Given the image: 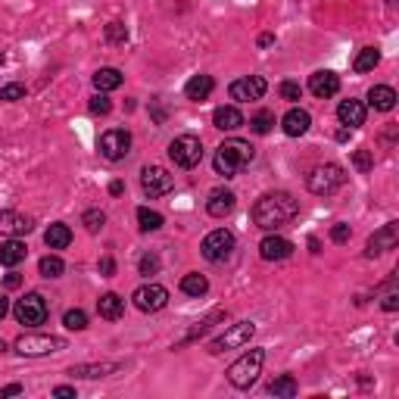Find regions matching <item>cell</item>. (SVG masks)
Wrapping results in <instances>:
<instances>
[{
  "mask_svg": "<svg viewBox=\"0 0 399 399\" xmlns=\"http://www.w3.org/2000/svg\"><path fill=\"white\" fill-rule=\"evenodd\" d=\"M253 159H256V147H253L250 141L231 137V141H225L222 147L216 150V159H212V166H216V172L222 178H234L237 172L244 169V166H250Z\"/></svg>",
  "mask_w": 399,
  "mask_h": 399,
  "instance_id": "7a4b0ae2",
  "label": "cell"
},
{
  "mask_svg": "<svg viewBox=\"0 0 399 399\" xmlns=\"http://www.w3.org/2000/svg\"><path fill=\"white\" fill-rule=\"evenodd\" d=\"M277 94L284 97V100H290V103H297L299 97H303V88H299L297 82H281L277 84Z\"/></svg>",
  "mask_w": 399,
  "mask_h": 399,
  "instance_id": "60d3db41",
  "label": "cell"
},
{
  "mask_svg": "<svg viewBox=\"0 0 399 399\" xmlns=\"http://www.w3.org/2000/svg\"><path fill=\"white\" fill-rule=\"evenodd\" d=\"M212 125H216L218 131H237V128H244V113L237 106H218L216 113H212Z\"/></svg>",
  "mask_w": 399,
  "mask_h": 399,
  "instance_id": "44dd1931",
  "label": "cell"
},
{
  "mask_svg": "<svg viewBox=\"0 0 399 399\" xmlns=\"http://www.w3.org/2000/svg\"><path fill=\"white\" fill-rule=\"evenodd\" d=\"M13 315H16V321L25 328L44 325V321H47V299H44L41 293H25V297L13 306Z\"/></svg>",
  "mask_w": 399,
  "mask_h": 399,
  "instance_id": "8992f818",
  "label": "cell"
},
{
  "mask_svg": "<svg viewBox=\"0 0 399 399\" xmlns=\"http://www.w3.org/2000/svg\"><path fill=\"white\" fill-rule=\"evenodd\" d=\"M141 187H144V194H147L150 200H156V196L172 194L175 181H172V175L163 169V166H144V172H141Z\"/></svg>",
  "mask_w": 399,
  "mask_h": 399,
  "instance_id": "30bf717a",
  "label": "cell"
},
{
  "mask_svg": "<svg viewBox=\"0 0 399 399\" xmlns=\"http://www.w3.org/2000/svg\"><path fill=\"white\" fill-rule=\"evenodd\" d=\"M62 325H66L69 331H84V328H88V315H84L82 309H69L66 315H62Z\"/></svg>",
  "mask_w": 399,
  "mask_h": 399,
  "instance_id": "e575fe53",
  "label": "cell"
},
{
  "mask_svg": "<svg viewBox=\"0 0 399 399\" xmlns=\"http://www.w3.org/2000/svg\"><path fill=\"white\" fill-rule=\"evenodd\" d=\"M32 231V218L22 216V212L16 209H3L0 212V234H7V237H22Z\"/></svg>",
  "mask_w": 399,
  "mask_h": 399,
  "instance_id": "e0dca14e",
  "label": "cell"
},
{
  "mask_svg": "<svg viewBox=\"0 0 399 399\" xmlns=\"http://www.w3.org/2000/svg\"><path fill=\"white\" fill-rule=\"evenodd\" d=\"M253 334H256V325H253V321H237V325H231L222 337L212 340L209 352H212V356H218V352H225V350H237V346L250 343Z\"/></svg>",
  "mask_w": 399,
  "mask_h": 399,
  "instance_id": "9c48e42d",
  "label": "cell"
},
{
  "mask_svg": "<svg viewBox=\"0 0 399 399\" xmlns=\"http://www.w3.org/2000/svg\"><path fill=\"white\" fill-rule=\"evenodd\" d=\"M269 393L271 396H284V399H293L299 393V387H297V380L290 378V374H281V378H275L269 384Z\"/></svg>",
  "mask_w": 399,
  "mask_h": 399,
  "instance_id": "f546056e",
  "label": "cell"
},
{
  "mask_svg": "<svg viewBox=\"0 0 399 399\" xmlns=\"http://www.w3.org/2000/svg\"><path fill=\"white\" fill-rule=\"evenodd\" d=\"M265 91H269V82H265L262 75H247V78L231 82L228 94H231V100H237V103H250V100H262Z\"/></svg>",
  "mask_w": 399,
  "mask_h": 399,
  "instance_id": "8fae6325",
  "label": "cell"
},
{
  "mask_svg": "<svg viewBox=\"0 0 399 399\" xmlns=\"http://www.w3.org/2000/svg\"><path fill=\"white\" fill-rule=\"evenodd\" d=\"M22 393V384H7V387H0V399L3 396H19Z\"/></svg>",
  "mask_w": 399,
  "mask_h": 399,
  "instance_id": "7dc6e473",
  "label": "cell"
},
{
  "mask_svg": "<svg viewBox=\"0 0 399 399\" xmlns=\"http://www.w3.org/2000/svg\"><path fill=\"white\" fill-rule=\"evenodd\" d=\"M54 396H60V399L75 396V387H56V390H54Z\"/></svg>",
  "mask_w": 399,
  "mask_h": 399,
  "instance_id": "681fc988",
  "label": "cell"
},
{
  "mask_svg": "<svg viewBox=\"0 0 399 399\" xmlns=\"http://www.w3.org/2000/svg\"><path fill=\"white\" fill-rule=\"evenodd\" d=\"M109 109H113V103H109L106 94L91 97V113H94V115H109Z\"/></svg>",
  "mask_w": 399,
  "mask_h": 399,
  "instance_id": "7bdbcfd3",
  "label": "cell"
},
{
  "mask_svg": "<svg viewBox=\"0 0 399 399\" xmlns=\"http://www.w3.org/2000/svg\"><path fill=\"white\" fill-rule=\"evenodd\" d=\"M113 372H119V365L115 362H103V365H75L69 374L72 378H106Z\"/></svg>",
  "mask_w": 399,
  "mask_h": 399,
  "instance_id": "f1b7e54d",
  "label": "cell"
},
{
  "mask_svg": "<svg viewBox=\"0 0 399 399\" xmlns=\"http://www.w3.org/2000/svg\"><path fill=\"white\" fill-rule=\"evenodd\" d=\"M128 150H131V135L125 128H113L100 137V153H103V159H109V163L125 159Z\"/></svg>",
  "mask_w": 399,
  "mask_h": 399,
  "instance_id": "4fadbf2b",
  "label": "cell"
},
{
  "mask_svg": "<svg viewBox=\"0 0 399 399\" xmlns=\"http://www.w3.org/2000/svg\"><path fill=\"white\" fill-rule=\"evenodd\" d=\"M119 84H122V72H119V69L106 66V69H97V72H94V88L100 91V94H106V91H115Z\"/></svg>",
  "mask_w": 399,
  "mask_h": 399,
  "instance_id": "4316f807",
  "label": "cell"
},
{
  "mask_svg": "<svg viewBox=\"0 0 399 399\" xmlns=\"http://www.w3.org/2000/svg\"><path fill=\"white\" fill-rule=\"evenodd\" d=\"M100 271L109 277V275H113V271H115V262H113V259H109V256H103V259H100Z\"/></svg>",
  "mask_w": 399,
  "mask_h": 399,
  "instance_id": "c3c4849f",
  "label": "cell"
},
{
  "mask_svg": "<svg viewBox=\"0 0 399 399\" xmlns=\"http://www.w3.org/2000/svg\"><path fill=\"white\" fill-rule=\"evenodd\" d=\"M38 271H41V277H60L62 271H66V265H62L60 256H44L41 262H38Z\"/></svg>",
  "mask_w": 399,
  "mask_h": 399,
  "instance_id": "d6a6232c",
  "label": "cell"
},
{
  "mask_svg": "<svg viewBox=\"0 0 399 399\" xmlns=\"http://www.w3.org/2000/svg\"><path fill=\"white\" fill-rule=\"evenodd\" d=\"M309 91L318 100H328V97H334L340 91V78L334 72H328V69H321V72L309 75Z\"/></svg>",
  "mask_w": 399,
  "mask_h": 399,
  "instance_id": "2e32d148",
  "label": "cell"
},
{
  "mask_svg": "<svg viewBox=\"0 0 399 399\" xmlns=\"http://www.w3.org/2000/svg\"><path fill=\"white\" fill-rule=\"evenodd\" d=\"M125 309V299L119 297V293H103L100 299H97V312H100V318H106V321H115V318L122 315Z\"/></svg>",
  "mask_w": 399,
  "mask_h": 399,
  "instance_id": "484cf974",
  "label": "cell"
},
{
  "mask_svg": "<svg viewBox=\"0 0 399 399\" xmlns=\"http://www.w3.org/2000/svg\"><path fill=\"white\" fill-rule=\"evenodd\" d=\"M0 66H3V54H0Z\"/></svg>",
  "mask_w": 399,
  "mask_h": 399,
  "instance_id": "11a10c76",
  "label": "cell"
},
{
  "mask_svg": "<svg viewBox=\"0 0 399 399\" xmlns=\"http://www.w3.org/2000/svg\"><path fill=\"white\" fill-rule=\"evenodd\" d=\"M212 88H216V82H212V75H194L187 84H184V97L187 100H206V97L212 94Z\"/></svg>",
  "mask_w": 399,
  "mask_h": 399,
  "instance_id": "cb8c5ba5",
  "label": "cell"
},
{
  "mask_svg": "<svg viewBox=\"0 0 399 399\" xmlns=\"http://www.w3.org/2000/svg\"><path fill=\"white\" fill-rule=\"evenodd\" d=\"M309 250H312V253H321V244H318V237H309Z\"/></svg>",
  "mask_w": 399,
  "mask_h": 399,
  "instance_id": "db71d44e",
  "label": "cell"
},
{
  "mask_svg": "<svg viewBox=\"0 0 399 399\" xmlns=\"http://www.w3.org/2000/svg\"><path fill=\"white\" fill-rule=\"evenodd\" d=\"M200 253H203L206 262H225L231 259L234 253V234L228 228H216L203 237V244H200Z\"/></svg>",
  "mask_w": 399,
  "mask_h": 399,
  "instance_id": "ba28073f",
  "label": "cell"
},
{
  "mask_svg": "<svg viewBox=\"0 0 399 399\" xmlns=\"http://www.w3.org/2000/svg\"><path fill=\"white\" fill-rule=\"evenodd\" d=\"M3 284H7V290H16V287L22 284V275H16V271H10V275L3 277Z\"/></svg>",
  "mask_w": 399,
  "mask_h": 399,
  "instance_id": "bcb514c9",
  "label": "cell"
},
{
  "mask_svg": "<svg viewBox=\"0 0 399 399\" xmlns=\"http://www.w3.org/2000/svg\"><path fill=\"white\" fill-rule=\"evenodd\" d=\"M380 306H384L387 312H396V309H399V293L393 290V287H387V293H384V303H380Z\"/></svg>",
  "mask_w": 399,
  "mask_h": 399,
  "instance_id": "f6af8a7d",
  "label": "cell"
},
{
  "mask_svg": "<svg viewBox=\"0 0 399 399\" xmlns=\"http://www.w3.org/2000/svg\"><path fill=\"white\" fill-rule=\"evenodd\" d=\"M262 362H265V352L262 350L244 352V356H240L234 365L228 368L231 387H237V390H250V387L259 380V374H262Z\"/></svg>",
  "mask_w": 399,
  "mask_h": 399,
  "instance_id": "3957f363",
  "label": "cell"
},
{
  "mask_svg": "<svg viewBox=\"0 0 399 399\" xmlns=\"http://www.w3.org/2000/svg\"><path fill=\"white\" fill-rule=\"evenodd\" d=\"M82 222H84V228H88L91 234H97V231H100L103 225H106V216H103L100 209H88V212L82 216Z\"/></svg>",
  "mask_w": 399,
  "mask_h": 399,
  "instance_id": "8d00e7d4",
  "label": "cell"
},
{
  "mask_svg": "<svg viewBox=\"0 0 399 399\" xmlns=\"http://www.w3.org/2000/svg\"><path fill=\"white\" fill-rule=\"evenodd\" d=\"M7 312H10V299H7V297H0V321L7 318Z\"/></svg>",
  "mask_w": 399,
  "mask_h": 399,
  "instance_id": "816d5d0a",
  "label": "cell"
},
{
  "mask_svg": "<svg viewBox=\"0 0 399 399\" xmlns=\"http://www.w3.org/2000/svg\"><path fill=\"white\" fill-rule=\"evenodd\" d=\"M368 106L378 109V113H390V109L396 106V91L387 88V84H374V88L368 91Z\"/></svg>",
  "mask_w": 399,
  "mask_h": 399,
  "instance_id": "603a6c76",
  "label": "cell"
},
{
  "mask_svg": "<svg viewBox=\"0 0 399 399\" xmlns=\"http://www.w3.org/2000/svg\"><path fill=\"white\" fill-rule=\"evenodd\" d=\"M352 166H356L358 172H372L374 169V156L368 153V150H356V153H352Z\"/></svg>",
  "mask_w": 399,
  "mask_h": 399,
  "instance_id": "ab89813d",
  "label": "cell"
},
{
  "mask_svg": "<svg viewBox=\"0 0 399 399\" xmlns=\"http://www.w3.org/2000/svg\"><path fill=\"white\" fill-rule=\"evenodd\" d=\"M337 119L346 125V128H358V125H365V103H362V100H343L337 106Z\"/></svg>",
  "mask_w": 399,
  "mask_h": 399,
  "instance_id": "7402d4cb",
  "label": "cell"
},
{
  "mask_svg": "<svg viewBox=\"0 0 399 399\" xmlns=\"http://www.w3.org/2000/svg\"><path fill=\"white\" fill-rule=\"evenodd\" d=\"M122 190H125V184H122V181H113V184H109V194H113V196H119Z\"/></svg>",
  "mask_w": 399,
  "mask_h": 399,
  "instance_id": "f5cc1de1",
  "label": "cell"
},
{
  "mask_svg": "<svg viewBox=\"0 0 399 399\" xmlns=\"http://www.w3.org/2000/svg\"><path fill=\"white\" fill-rule=\"evenodd\" d=\"M13 350L19 352V356H47V352H60L66 350V340L62 337H47V334H22L19 340L13 343Z\"/></svg>",
  "mask_w": 399,
  "mask_h": 399,
  "instance_id": "52a82bcc",
  "label": "cell"
},
{
  "mask_svg": "<svg viewBox=\"0 0 399 399\" xmlns=\"http://www.w3.org/2000/svg\"><path fill=\"white\" fill-rule=\"evenodd\" d=\"M234 203H237V196L231 194L228 187H216L209 194V200H206V212H209L212 218H225V216H231Z\"/></svg>",
  "mask_w": 399,
  "mask_h": 399,
  "instance_id": "ac0fdd59",
  "label": "cell"
},
{
  "mask_svg": "<svg viewBox=\"0 0 399 399\" xmlns=\"http://www.w3.org/2000/svg\"><path fill=\"white\" fill-rule=\"evenodd\" d=\"M350 234H352L350 225H334V228H331V240H334V244H346V240H350Z\"/></svg>",
  "mask_w": 399,
  "mask_h": 399,
  "instance_id": "ee69618b",
  "label": "cell"
},
{
  "mask_svg": "<svg viewBox=\"0 0 399 399\" xmlns=\"http://www.w3.org/2000/svg\"><path fill=\"white\" fill-rule=\"evenodd\" d=\"M131 303L141 312H159L169 306V290H166L163 284H144L131 293Z\"/></svg>",
  "mask_w": 399,
  "mask_h": 399,
  "instance_id": "7c38bea8",
  "label": "cell"
},
{
  "mask_svg": "<svg viewBox=\"0 0 399 399\" xmlns=\"http://www.w3.org/2000/svg\"><path fill=\"white\" fill-rule=\"evenodd\" d=\"M137 269H141V275H156V271H159V256H156V253H144L141 256V262H137Z\"/></svg>",
  "mask_w": 399,
  "mask_h": 399,
  "instance_id": "b9f144b4",
  "label": "cell"
},
{
  "mask_svg": "<svg viewBox=\"0 0 399 399\" xmlns=\"http://www.w3.org/2000/svg\"><path fill=\"white\" fill-rule=\"evenodd\" d=\"M297 212H299V203L293 200V194L275 190V194H265L256 200V206H253V222L262 231H277V228H284L287 222H293Z\"/></svg>",
  "mask_w": 399,
  "mask_h": 399,
  "instance_id": "6da1fadb",
  "label": "cell"
},
{
  "mask_svg": "<svg viewBox=\"0 0 399 399\" xmlns=\"http://www.w3.org/2000/svg\"><path fill=\"white\" fill-rule=\"evenodd\" d=\"M271 125H275V113H269V109H259V113L250 119V128L256 131V135H269Z\"/></svg>",
  "mask_w": 399,
  "mask_h": 399,
  "instance_id": "836d02e7",
  "label": "cell"
},
{
  "mask_svg": "<svg viewBox=\"0 0 399 399\" xmlns=\"http://www.w3.org/2000/svg\"><path fill=\"white\" fill-rule=\"evenodd\" d=\"M343 181H346V172L340 169L337 163H325V166H315V169L309 172L306 187H309L312 194H318V196H328V194H334L337 187H343Z\"/></svg>",
  "mask_w": 399,
  "mask_h": 399,
  "instance_id": "277c9868",
  "label": "cell"
},
{
  "mask_svg": "<svg viewBox=\"0 0 399 399\" xmlns=\"http://www.w3.org/2000/svg\"><path fill=\"white\" fill-rule=\"evenodd\" d=\"M396 240H399V225L396 222H387L378 234L368 237L365 256L374 259V256H380V253H387V250H396Z\"/></svg>",
  "mask_w": 399,
  "mask_h": 399,
  "instance_id": "5bb4252c",
  "label": "cell"
},
{
  "mask_svg": "<svg viewBox=\"0 0 399 399\" xmlns=\"http://www.w3.org/2000/svg\"><path fill=\"white\" fill-rule=\"evenodd\" d=\"M378 62H380V54H378V50H374V47H365V50H362V54L356 56L352 69H356V72L362 75V72H372V69L378 66Z\"/></svg>",
  "mask_w": 399,
  "mask_h": 399,
  "instance_id": "1f68e13d",
  "label": "cell"
},
{
  "mask_svg": "<svg viewBox=\"0 0 399 399\" xmlns=\"http://www.w3.org/2000/svg\"><path fill=\"white\" fill-rule=\"evenodd\" d=\"M0 100H7V103H16V100H25V84H3L0 88Z\"/></svg>",
  "mask_w": 399,
  "mask_h": 399,
  "instance_id": "f35d334b",
  "label": "cell"
},
{
  "mask_svg": "<svg viewBox=\"0 0 399 399\" xmlns=\"http://www.w3.org/2000/svg\"><path fill=\"white\" fill-rule=\"evenodd\" d=\"M44 244H47L50 250H66V247L72 244V231H69V225H62V222L50 225V228L44 231Z\"/></svg>",
  "mask_w": 399,
  "mask_h": 399,
  "instance_id": "d4e9b609",
  "label": "cell"
},
{
  "mask_svg": "<svg viewBox=\"0 0 399 399\" xmlns=\"http://www.w3.org/2000/svg\"><path fill=\"white\" fill-rule=\"evenodd\" d=\"M309 125H312V115L306 113V109H299V106H293L290 113L281 119V128H284L287 137H303L306 131H309Z\"/></svg>",
  "mask_w": 399,
  "mask_h": 399,
  "instance_id": "d6986e66",
  "label": "cell"
},
{
  "mask_svg": "<svg viewBox=\"0 0 399 399\" xmlns=\"http://www.w3.org/2000/svg\"><path fill=\"white\" fill-rule=\"evenodd\" d=\"M137 225H141V231H159L163 228V216L156 209H150V206H141L137 209Z\"/></svg>",
  "mask_w": 399,
  "mask_h": 399,
  "instance_id": "4dcf8cb0",
  "label": "cell"
},
{
  "mask_svg": "<svg viewBox=\"0 0 399 399\" xmlns=\"http://www.w3.org/2000/svg\"><path fill=\"white\" fill-rule=\"evenodd\" d=\"M218 318H225V309H216L209 318H203V321H200V325H196L194 331H190L187 337L181 340V343H190V340H196V337H200V334H206V331H209V328H212V321H218Z\"/></svg>",
  "mask_w": 399,
  "mask_h": 399,
  "instance_id": "d590c367",
  "label": "cell"
},
{
  "mask_svg": "<svg viewBox=\"0 0 399 399\" xmlns=\"http://www.w3.org/2000/svg\"><path fill=\"white\" fill-rule=\"evenodd\" d=\"M275 44V34H259V47H271Z\"/></svg>",
  "mask_w": 399,
  "mask_h": 399,
  "instance_id": "f907efd6",
  "label": "cell"
},
{
  "mask_svg": "<svg viewBox=\"0 0 399 399\" xmlns=\"http://www.w3.org/2000/svg\"><path fill=\"white\" fill-rule=\"evenodd\" d=\"M106 41L109 44H125V41H128V28H125L122 22H109V25H106Z\"/></svg>",
  "mask_w": 399,
  "mask_h": 399,
  "instance_id": "74e56055",
  "label": "cell"
},
{
  "mask_svg": "<svg viewBox=\"0 0 399 399\" xmlns=\"http://www.w3.org/2000/svg\"><path fill=\"white\" fill-rule=\"evenodd\" d=\"M259 256H262L265 262H284V259L293 256V244L287 237L269 234V237H262V244H259Z\"/></svg>",
  "mask_w": 399,
  "mask_h": 399,
  "instance_id": "9a60e30c",
  "label": "cell"
},
{
  "mask_svg": "<svg viewBox=\"0 0 399 399\" xmlns=\"http://www.w3.org/2000/svg\"><path fill=\"white\" fill-rule=\"evenodd\" d=\"M169 159L178 166V169H196L200 159H203V144L194 135H178L175 141L169 144Z\"/></svg>",
  "mask_w": 399,
  "mask_h": 399,
  "instance_id": "5b68a950",
  "label": "cell"
},
{
  "mask_svg": "<svg viewBox=\"0 0 399 399\" xmlns=\"http://www.w3.org/2000/svg\"><path fill=\"white\" fill-rule=\"evenodd\" d=\"M206 290H209V281L200 271H190V275L181 277V293H187V297H203Z\"/></svg>",
  "mask_w": 399,
  "mask_h": 399,
  "instance_id": "83f0119b",
  "label": "cell"
},
{
  "mask_svg": "<svg viewBox=\"0 0 399 399\" xmlns=\"http://www.w3.org/2000/svg\"><path fill=\"white\" fill-rule=\"evenodd\" d=\"M25 256H28V247L22 244L19 237H7L0 244V265H7V269H16L19 262H25Z\"/></svg>",
  "mask_w": 399,
  "mask_h": 399,
  "instance_id": "ffe728a7",
  "label": "cell"
}]
</instances>
